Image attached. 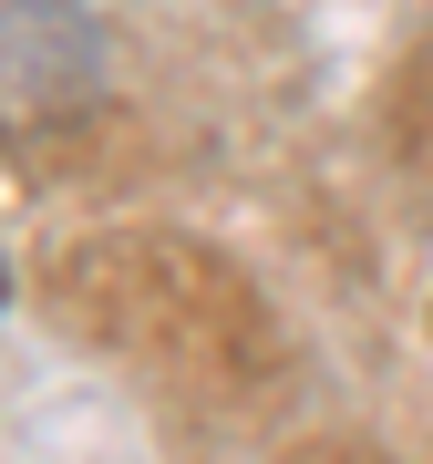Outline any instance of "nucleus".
Instances as JSON below:
<instances>
[{"mask_svg": "<svg viewBox=\"0 0 433 464\" xmlns=\"http://www.w3.org/2000/svg\"><path fill=\"white\" fill-rule=\"evenodd\" d=\"M0 289H11V279H0Z\"/></svg>", "mask_w": 433, "mask_h": 464, "instance_id": "f257e3e1", "label": "nucleus"}]
</instances>
